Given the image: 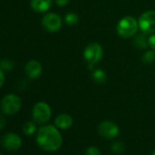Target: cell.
Here are the masks:
<instances>
[{"label": "cell", "instance_id": "cell-1", "mask_svg": "<svg viewBox=\"0 0 155 155\" xmlns=\"http://www.w3.org/2000/svg\"><path fill=\"white\" fill-rule=\"evenodd\" d=\"M36 141L40 149L51 152L61 147L63 139L58 128L54 125H44L38 129Z\"/></svg>", "mask_w": 155, "mask_h": 155}, {"label": "cell", "instance_id": "cell-2", "mask_svg": "<svg viewBox=\"0 0 155 155\" xmlns=\"http://www.w3.org/2000/svg\"><path fill=\"white\" fill-rule=\"evenodd\" d=\"M139 29L138 21L130 16L122 18L117 25V33L122 38H130L135 36Z\"/></svg>", "mask_w": 155, "mask_h": 155}, {"label": "cell", "instance_id": "cell-3", "mask_svg": "<svg viewBox=\"0 0 155 155\" xmlns=\"http://www.w3.org/2000/svg\"><path fill=\"white\" fill-rule=\"evenodd\" d=\"M83 57L86 62L90 65L91 68L95 64H98L103 58V48L101 45L96 42L89 44L83 52Z\"/></svg>", "mask_w": 155, "mask_h": 155}, {"label": "cell", "instance_id": "cell-4", "mask_svg": "<svg viewBox=\"0 0 155 155\" xmlns=\"http://www.w3.org/2000/svg\"><path fill=\"white\" fill-rule=\"evenodd\" d=\"M51 118V109L47 102L39 101L32 110V119L37 124H46Z\"/></svg>", "mask_w": 155, "mask_h": 155}, {"label": "cell", "instance_id": "cell-5", "mask_svg": "<svg viewBox=\"0 0 155 155\" xmlns=\"http://www.w3.org/2000/svg\"><path fill=\"white\" fill-rule=\"evenodd\" d=\"M22 106L21 99L16 94H8L1 101V110L6 115L18 113Z\"/></svg>", "mask_w": 155, "mask_h": 155}, {"label": "cell", "instance_id": "cell-6", "mask_svg": "<svg viewBox=\"0 0 155 155\" xmlns=\"http://www.w3.org/2000/svg\"><path fill=\"white\" fill-rule=\"evenodd\" d=\"M140 30L146 34L150 35L155 33V11L149 10L142 13L138 20Z\"/></svg>", "mask_w": 155, "mask_h": 155}, {"label": "cell", "instance_id": "cell-7", "mask_svg": "<svg viewBox=\"0 0 155 155\" xmlns=\"http://www.w3.org/2000/svg\"><path fill=\"white\" fill-rule=\"evenodd\" d=\"M41 24L48 32L55 33L61 28L62 18L56 13H48L43 17Z\"/></svg>", "mask_w": 155, "mask_h": 155}, {"label": "cell", "instance_id": "cell-8", "mask_svg": "<svg viewBox=\"0 0 155 155\" xmlns=\"http://www.w3.org/2000/svg\"><path fill=\"white\" fill-rule=\"evenodd\" d=\"M99 133L106 139H114L120 133L119 126L111 120H104L99 125Z\"/></svg>", "mask_w": 155, "mask_h": 155}, {"label": "cell", "instance_id": "cell-9", "mask_svg": "<svg viewBox=\"0 0 155 155\" xmlns=\"http://www.w3.org/2000/svg\"><path fill=\"white\" fill-rule=\"evenodd\" d=\"M2 146L8 151H16L22 146V139L15 132L7 133L1 140Z\"/></svg>", "mask_w": 155, "mask_h": 155}, {"label": "cell", "instance_id": "cell-10", "mask_svg": "<svg viewBox=\"0 0 155 155\" xmlns=\"http://www.w3.org/2000/svg\"><path fill=\"white\" fill-rule=\"evenodd\" d=\"M25 72L30 80H36L42 74V66L38 61L31 59L26 64Z\"/></svg>", "mask_w": 155, "mask_h": 155}, {"label": "cell", "instance_id": "cell-11", "mask_svg": "<svg viewBox=\"0 0 155 155\" xmlns=\"http://www.w3.org/2000/svg\"><path fill=\"white\" fill-rule=\"evenodd\" d=\"M73 124V119L67 113H61L55 119V126L61 130H68Z\"/></svg>", "mask_w": 155, "mask_h": 155}, {"label": "cell", "instance_id": "cell-12", "mask_svg": "<svg viewBox=\"0 0 155 155\" xmlns=\"http://www.w3.org/2000/svg\"><path fill=\"white\" fill-rule=\"evenodd\" d=\"M52 5V0H31L30 7L38 13H44L49 10Z\"/></svg>", "mask_w": 155, "mask_h": 155}, {"label": "cell", "instance_id": "cell-13", "mask_svg": "<svg viewBox=\"0 0 155 155\" xmlns=\"http://www.w3.org/2000/svg\"><path fill=\"white\" fill-rule=\"evenodd\" d=\"M133 43L134 46L137 48H140V49H145L149 47L148 45V38L146 37V34L144 33H140L139 35H137L134 39H133Z\"/></svg>", "mask_w": 155, "mask_h": 155}, {"label": "cell", "instance_id": "cell-14", "mask_svg": "<svg viewBox=\"0 0 155 155\" xmlns=\"http://www.w3.org/2000/svg\"><path fill=\"white\" fill-rule=\"evenodd\" d=\"M92 79L98 84H103L107 81V74L103 69L96 68L92 72Z\"/></svg>", "mask_w": 155, "mask_h": 155}, {"label": "cell", "instance_id": "cell-15", "mask_svg": "<svg viewBox=\"0 0 155 155\" xmlns=\"http://www.w3.org/2000/svg\"><path fill=\"white\" fill-rule=\"evenodd\" d=\"M64 21L68 26H76L78 23H79L80 18H79V16H78L76 13L69 12V13L66 14V16L64 18Z\"/></svg>", "mask_w": 155, "mask_h": 155}, {"label": "cell", "instance_id": "cell-16", "mask_svg": "<svg viewBox=\"0 0 155 155\" xmlns=\"http://www.w3.org/2000/svg\"><path fill=\"white\" fill-rule=\"evenodd\" d=\"M15 68V63L12 59L5 58L0 59V68L3 71H10Z\"/></svg>", "mask_w": 155, "mask_h": 155}, {"label": "cell", "instance_id": "cell-17", "mask_svg": "<svg viewBox=\"0 0 155 155\" xmlns=\"http://www.w3.org/2000/svg\"><path fill=\"white\" fill-rule=\"evenodd\" d=\"M37 123L33 120V121H27L24 126H23V131L26 135L28 136H31L33 135L36 130H37Z\"/></svg>", "mask_w": 155, "mask_h": 155}, {"label": "cell", "instance_id": "cell-18", "mask_svg": "<svg viewBox=\"0 0 155 155\" xmlns=\"http://www.w3.org/2000/svg\"><path fill=\"white\" fill-rule=\"evenodd\" d=\"M155 60V50H147L142 55V61L145 64H151Z\"/></svg>", "mask_w": 155, "mask_h": 155}, {"label": "cell", "instance_id": "cell-19", "mask_svg": "<svg viewBox=\"0 0 155 155\" xmlns=\"http://www.w3.org/2000/svg\"><path fill=\"white\" fill-rule=\"evenodd\" d=\"M111 150L115 154H122L125 150V146L121 141H115L111 146Z\"/></svg>", "mask_w": 155, "mask_h": 155}, {"label": "cell", "instance_id": "cell-20", "mask_svg": "<svg viewBox=\"0 0 155 155\" xmlns=\"http://www.w3.org/2000/svg\"><path fill=\"white\" fill-rule=\"evenodd\" d=\"M85 155H101V153L100 150L97 147L91 146V147H89L86 150Z\"/></svg>", "mask_w": 155, "mask_h": 155}, {"label": "cell", "instance_id": "cell-21", "mask_svg": "<svg viewBox=\"0 0 155 155\" xmlns=\"http://www.w3.org/2000/svg\"><path fill=\"white\" fill-rule=\"evenodd\" d=\"M148 45L151 49L155 50V33L150 34L148 38Z\"/></svg>", "mask_w": 155, "mask_h": 155}, {"label": "cell", "instance_id": "cell-22", "mask_svg": "<svg viewBox=\"0 0 155 155\" xmlns=\"http://www.w3.org/2000/svg\"><path fill=\"white\" fill-rule=\"evenodd\" d=\"M54 1L58 7H65L69 3V0H54Z\"/></svg>", "mask_w": 155, "mask_h": 155}, {"label": "cell", "instance_id": "cell-23", "mask_svg": "<svg viewBox=\"0 0 155 155\" xmlns=\"http://www.w3.org/2000/svg\"><path fill=\"white\" fill-rule=\"evenodd\" d=\"M4 82H5V74L4 71L0 68V88L4 85Z\"/></svg>", "mask_w": 155, "mask_h": 155}, {"label": "cell", "instance_id": "cell-24", "mask_svg": "<svg viewBox=\"0 0 155 155\" xmlns=\"http://www.w3.org/2000/svg\"><path fill=\"white\" fill-rule=\"evenodd\" d=\"M6 126V119L4 116L0 114V130H1Z\"/></svg>", "mask_w": 155, "mask_h": 155}, {"label": "cell", "instance_id": "cell-25", "mask_svg": "<svg viewBox=\"0 0 155 155\" xmlns=\"http://www.w3.org/2000/svg\"><path fill=\"white\" fill-rule=\"evenodd\" d=\"M151 155H155V150H154V151L152 152V154H151Z\"/></svg>", "mask_w": 155, "mask_h": 155}, {"label": "cell", "instance_id": "cell-26", "mask_svg": "<svg viewBox=\"0 0 155 155\" xmlns=\"http://www.w3.org/2000/svg\"><path fill=\"white\" fill-rule=\"evenodd\" d=\"M1 140H2V139H1V138H0V142H1Z\"/></svg>", "mask_w": 155, "mask_h": 155}, {"label": "cell", "instance_id": "cell-27", "mask_svg": "<svg viewBox=\"0 0 155 155\" xmlns=\"http://www.w3.org/2000/svg\"><path fill=\"white\" fill-rule=\"evenodd\" d=\"M0 155H2V154H1V153H0Z\"/></svg>", "mask_w": 155, "mask_h": 155}]
</instances>
